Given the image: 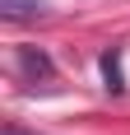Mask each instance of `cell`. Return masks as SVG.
<instances>
[{"mask_svg":"<svg viewBox=\"0 0 130 135\" xmlns=\"http://www.w3.org/2000/svg\"><path fill=\"white\" fill-rule=\"evenodd\" d=\"M102 70H107V89H126V84H121V65H116V56H112V51L102 56Z\"/></svg>","mask_w":130,"mask_h":135,"instance_id":"cell-3","label":"cell"},{"mask_svg":"<svg viewBox=\"0 0 130 135\" xmlns=\"http://www.w3.org/2000/svg\"><path fill=\"white\" fill-rule=\"evenodd\" d=\"M23 70L28 75H51V61H47L42 51H23Z\"/></svg>","mask_w":130,"mask_h":135,"instance_id":"cell-2","label":"cell"},{"mask_svg":"<svg viewBox=\"0 0 130 135\" xmlns=\"http://www.w3.org/2000/svg\"><path fill=\"white\" fill-rule=\"evenodd\" d=\"M42 9H47V0H0L5 19H37Z\"/></svg>","mask_w":130,"mask_h":135,"instance_id":"cell-1","label":"cell"}]
</instances>
